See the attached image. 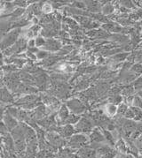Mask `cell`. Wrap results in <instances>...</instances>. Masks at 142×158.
Returning a JSON list of instances; mask_svg holds the SVG:
<instances>
[{"instance_id": "7", "label": "cell", "mask_w": 142, "mask_h": 158, "mask_svg": "<svg viewBox=\"0 0 142 158\" xmlns=\"http://www.w3.org/2000/svg\"><path fill=\"white\" fill-rule=\"evenodd\" d=\"M10 21H2L0 22V39H4L5 36L7 35V31L12 27Z\"/></svg>"}, {"instance_id": "27", "label": "cell", "mask_w": 142, "mask_h": 158, "mask_svg": "<svg viewBox=\"0 0 142 158\" xmlns=\"http://www.w3.org/2000/svg\"><path fill=\"white\" fill-rule=\"evenodd\" d=\"M127 110H126V106L123 104V105H121L120 108H119V110H118V112L119 113H125V111H126Z\"/></svg>"}, {"instance_id": "11", "label": "cell", "mask_w": 142, "mask_h": 158, "mask_svg": "<svg viewBox=\"0 0 142 158\" xmlns=\"http://www.w3.org/2000/svg\"><path fill=\"white\" fill-rule=\"evenodd\" d=\"M91 141H94V142H100L104 140V137L101 135V133L99 132L98 129H95L91 136Z\"/></svg>"}, {"instance_id": "6", "label": "cell", "mask_w": 142, "mask_h": 158, "mask_svg": "<svg viewBox=\"0 0 142 158\" xmlns=\"http://www.w3.org/2000/svg\"><path fill=\"white\" fill-rule=\"evenodd\" d=\"M91 123L86 118H82L78 124V129L80 132H88L91 129Z\"/></svg>"}, {"instance_id": "18", "label": "cell", "mask_w": 142, "mask_h": 158, "mask_svg": "<svg viewBox=\"0 0 142 158\" xmlns=\"http://www.w3.org/2000/svg\"><path fill=\"white\" fill-rule=\"evenodd\" d=\"M124 116H125L126 118H132L133 117H135V114H134V112H133V110H127L125 111V113H124Z\"/></svg>"}, {"instance_id": "5", "label": "cell", "mask_w": 142, "mask_h": 158, "mask_svg": "<svg viewBox=\"0 0 142 158\" xmlns=\"http://www.w3.org/2000/svg\"><path fill=\"white\" fill-rule=\"evenodd\" d=\"M60 48V44L59 42H57V41L53 40V39H48L45 42V44L44 46L45 50L51 51H58Z\"/></svg>"}, {"instance_id": "8", "label": "cell", "mask_w": 142, "mask_h": 158, "mask_svg": "<svg viewBox=\"0 0 142 158\" xmlns=\"http://www.w3.org/2000/svg\"><path fill=\"white\" fill-rule=\"evenodd\" d=\"M80 158H95V151L89 148H82L78 152Z\"/></svg>"}, {"instance_id": "13", "label": "cell", "mask_w": 142, "mask_h": 158, "mask_svg": "<svg viewBox=\"0 0 142 158\" xmlns=\"http://www.w3.org/2000/svg\"><path fill=\"white\" fill-rule=\"evenodd\" d=\"M24 13H25V9L21 8V7H19L11 14V16H12V18H14V19L15 18H19V17L21 16V14H23Z\"/></svg>"}, {"instance_id": "31", "label": "cell", "mask_w": 142, "mask_h": 158, "mask_svg": "<svg viewBox=\"0 0 142 158\" xmlns=\"http://www.w3.org/2000/svg\"><path fill=\"white\" fill-rule=\"evenodd\" d=\"M4 85H5V83H4V81H3L2 80H0V89L4 88Z\"/></svg>"}, {"instance_id": "24", "label": "cell", "mask_w": 142, "mask_h": 158, "mask_svg": "<svg viewBox=\"0 0 142 158\" xmlns=\"http://www.w3.org/2000/svg\"><path fill=\"white\" fill-rule=\"evenodd\" d=\"M133 92V89L131 88H127V89H124L123 90V94L125 95H130V94H131Z\"/></svg>"}, {"instance_id": "16", "label": "cell", "mask_w": 142, "mask_h": 158, "mask_svg": "<svg viewBox=\"0 0 142 158\" xmlns=\"http://www.w3.org/2000/svg\"><path fill=\"white\" fill-rule=\"evenodd\" d=\"M35 41H36V46L37 47H43V46H45V42H46L45 39L42 37H38Z\"/></svg>"}, {"instance_id": "19", "label": "cell", "mask_w": 142, "mask_h": 158, "mask_svg": "<svg viewBox=\"0 0 142 158\" xmlns=\"http://www.w3.org/2000/svg\"><path fill=\"white\" fill-rule=\"evenodd\" d=\"M132 70H133L134 72H136V73H142V64H135V65L132 67Z\"/></svg>"}, {"instance_id": "15", "label": "cell", "mask_w": 142, "mask_h": 158, "mask_svg": "<svg viewBox=\"0 0 142 158\" xmlns=\"http://www.w3.org/2000/svg\"><path fill=\"white\" fill-rule=\"evenodd\" d=\"M78 119H79L78 117L75 116V115H70V116H69V118H68V119L66 120V122H67L68 124H75L76 122H78Z\"/></svg>"}, {"instance_id": "9", "label": "cell", "mask_w": 142, "mask_h": 158, "mask_svg": "<svg viewBox=\"0 0 142 158\" xmlns=\"http://www.w3.org/2000/svg\"><path fill=\"white\" fill-rule=\"evenodd\" d=\"M58 130V132L61 133L64 137H68V136H70L73 134L74 133V129H73V127H70L69 125H68V126H66L64 127H60L57 129Z\"/></svg>"}, {"instance_id": "32", "label": "cell", "mask_w": 142, "mask_h": 158, "mask_svg": "<svg viewBox=\"0 0 142 158\" xmlns=\"http://www.w3.org/2000/svg\"><path fill=\"white\" fill-rule=\"evenodd\" d=\"M140 95H141V96H142V93H140Z\"/></svg>"}, {"instance_id": "22", "label": "cell", "mask_w": 142, "mask_h": 158, "mask_svg": "<svg viewBox=\"0 0 142 158\" xmlns=\"http://www.w3.org/2000/svg\"><path fill=\"white\" fill-rule=\"evenodd\" d=\"M113 10H114V9H113V7H112V6H110V5H107V6L103 8V11L105 13H112V12H113Z\"/></svg>"}, {"instance_id": "21", "label": "cell", "mask_w": 142, "mask_h": 158, "mask_svg": "<svg viewBox=\"0 0 142 158\" xmlns=\"http://www.w3.org/2000/svg\"><path fill=\"white\" fill-rule=\"evenodd\" d=\"M126 57H127V54L123 53V54H119L117 56H115L114 59H116V61H121V60H123Z\"/></svg>"}, {"instance_id": "30", "label": "cell", "mask_w": 142, "mask_h": 158, "mask_svg": "<svg viewBox=\"0 0 142 158\" xmlns=\"http://www.w3.org/2000/svg\"><path fill=\"white\" fill-rule=\"evenodd\" d=\"M3 64V53L0 51V64Z\"/></svg>"}, {"instance_id": "26", "label": "cell", "mask_w": 142, "mask_h": 158, "mask_svg": "<svg viewBox=\"0 0 142 158\" xmlns=\"http://www.w3.org/2000/svg\"><path fill=\"white\" fill-rule=\"evenodd\" d=\"M14 5H18V6H26L27 4L26 2H24V1H16V2H14L13 3Z\"/></svg>"}, {"instance_id": "3", "label": "cell", "mask_w": 142, "mask_h": 158, "mask_svg": "<svg viewBox=\"0 0 142 158\" xmlns=\"http://www.w3.org/2000/svg\"><path fill=\"white\" fill-rule=\"evenodd\" d=\"M68 106L69 107L71 110L74 112V113H81L84 110V106L82 104V102L80 101H78V99H74V100H71V101L68 102Z\"/></svg>"}, {"instance_id": "10", "label": "cell", "mask_w": 142, "mask_h": 158, "mask_svg": "<svg viewBox=\"0 0 142 158\" xmlns=\"http://www.w3.org/2000/svg\"><path fill=\"white\" fill-rule=\"evenodd\" d=\"M69 110H68V109L67 107L65 106V105H62L61 108H60V111H59V117H60V118L61 119V121H63V122H66V120L68 119V118H69Z\"/></svg>"}, {"instance_id": "23", "label": "cell", "mask_w": 142, "mask_h": 158, "mask_svg": "<svg viewBox=\"0 0 142 158\" xmlns=\"http://www.w3.org/2000/svg\"><path fill=\"white\" fill-rule=\"evenodd\" d=\"M115 156H116V152L114 151V150H112V151L109 152V153H108V154L102 156V157L101 158H114Z\"/></svg>"}, {"instance_id": "28", "label": "cell", "mask_w": 142, "mask_h": 158, "mask_svg": "<svg viewBox=\"0 0 142 158\" xmlns=\"http://www.w3.org/2000/svg\"><path fill=\"white\" fill-rule=\"evenodd\" d=\"M42 10H43L44 12H49V11H51V6H50V5L45 4V6H43V8H42Z\"/></svg>"}, {"instance_id": "20", "label": "cell", "mask_w": 142, "mask_h": 158, "mask_svg": "<svg viewBox=\"0 0 142 158\" xmlns=\"http://www.w3.org/2000/svg\"><path fill=\"white\" fill-rule=\"evenodd\" d=\"M104 134L106 135V137H107L108 140H109L110 143H111V144H114V139H113V137H112V135L110 134L109 132H108V131H104Z\"/></svg>"}, {"instance_id": "14", "label": "cell", "mask_w": 142, "mask_h": 158, "mask_svg": "<svg viewBox=\"0 0 142 158\" xmlns=\"http://www.w3.org/2000/svg\"><path fill=\"white\" fill-rule=\"evenodd\" d=\"M112 151V149L109 148L108 146H102L101 148H99L97 150V153L99 155H101V156H104V155H106V154H108V153H109V152Z\"/></svg>"}, {"instance_id": "2", "label": "cell", "mask_w": 142, "mask_h": 158, "mask_svg": "<svg viewBox=\"0 0 142 158\" xmlns=\"http://www.w3.org/2000/svg\"><path fill=\"white\" fill-rule=\"evenodd\" d=\"M14 96L7 88L0 89V102L4 103H14Z\"/></svg>"}, {"instance_id": "4", "label": "cell", "mask_w": 142, "mask_h": 158, "mask_svg": "<svg viewBox=\"0 0 142 158\" xmlns=\"http://www.w3.org/2000/svg\"><path fill=\"white\" fill-rule=\"evenodd\" d=\"M3 119H4V124H5L10 130L13 129V127H16L18 126V122L16 120V118H13V116L9 113L7 110L5 112V115H4Z\"/></svg>"}, {"instance_id": "25", "label": "cell", "mask_w": 142, "mask_h": 158, "mask_svg": "<svg viewBox=\"0 0 142 158\" xmlns=\"http://www.w3.org/2000/svg\"><path fill=\"white\" fill-rule=\"evenodd\" d=\"M135 88L136 89H142V79H139L138 81H136Z\"/></svg>"}, {"instance_id": "29", "label": "cell", "mask_w": 142, "mask_h": 158, "mask_svg": "<svg viewBox=\"0 0 142 158\" xmlns=\"http://www.w3.org/2000/svg\"><path fill=\"white\" fill-rule=\"evenodd\" d=\"M75 6H78V7H84V5L83 4V3H79V2H77V3H75V5H74Z\"/></svg>"}, {"instance_id": "12", "label": "cell", "mask_w": 142, "mask_h": 158, "mask_svg": "<svg viewBox=\"0 0 142 158\" xmlns=\"http://www.w3.org/2000/svg\"><path fill=\"white\" fill-rule=\"evenodd\" d=\"M85 141H86V138L83 135H76V136L72 137V139H71L72 143H77V144H80V145L83 144Z\"/></svg>"}, {"instance_id": "1", "label": "cell", "mask_w": 142, "mask_h": 158, "mask_svg": "<svg viewBox=\"0 0 142 158\" xmlns=\"http://www.w3.org/2000/svg\"><path fill=\"white\" fill-rule=\"evenodd\" d=\"M20 34V28H15L14 30L8 33L0 43V51H6L7 49L15 44V43L18 41L17 39L19 37Z\"/></svg>"}, {"instance_id": "17", "label": "cell", "mask_w": 142, "mask_h": 158, "mask_svg": "<svg viewBox=\"0 0 142 158\" xmlns=\"http://www.w3.org/2000/svg\"><path fill=\"white\" fill-rule=\"evenodd\" d=\"M48 53L47 52H45V51H38V53H37V57L39 59H43V58H45V57H48Z\"/></svg>"}]
</instances>
